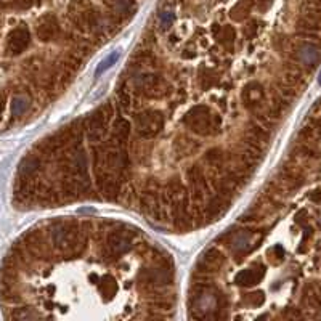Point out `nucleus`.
Wrapping results in <instances>:
<instances>
[{
	"label": "nucleus",
	"instance_id": "obj_26",
	"mask_svg": "<svg viewBox=\"0 0 321 321\" xmlns=\"http://www.w3.org/2000/svg\"><path fill=\"white\" fill-rule=\"evenodd\" d=\"M11 319H34V318H40V315L37 312H34V308L31 307H19V308H13V312L10 313Z\"/></svg>",
	"mask_w": 321,
	"mask_h": 321
},
{
	"label": "nucleus",
	"instance_id": "obj_18",
	"mask_svg": "<svg viewBox=\"0 0 321 321\" xmlns=\"http://www.w3.org/2000/svg\"><path fill=\"white\" fill-rule=\"evenodd\" d=\"M252 10H254V0H236L228 11V16L235 22H243L250 16Z\"/></svg>",
	"mask_w": 321,
	"mask_h": 321
},
{
	"label": "nucleus",
	"instance_id": "obj_28",
	"mask_svg": "<svg viewBox=\"0 0 321 321\" xmlns=\"http://www.w3.org/2000/svg\"><path fill=\"white\" fill-rule=\"evenodd\" d=\"M118 60H119V53L118 52H114V53H111V55H108L105 60H103L100 64H98V67H97V76H101L103 73H105L106 70H109L111 66H114L118 63Z\"/></svg>",
	"mask_w": 321,
	"mask_h": 321
},
{
	"label": "nucleus",
	"instance_id": "obj_9",
	"mask_svg": "<svg viewBox=\"0 0 321 321\" xmlns=\"http://www.w3.org/2000/svg\"><path fill=\"white\" fill-rule=\"evenodd\" d=\"M31 43V32L26 26H18L11 29L7 36V53L18 56L25 52Z\"/></svg>",
	"mask_w": 321,
	"mask_h": 321
},
{
	"label": "nucleus",
	"instance_id": "obj_14",
	"mask_svg": "<svg viewBox=\"0 0 321 321\" xmlns=\"http://www.w3.org/2000/svg\"><path fill=\"white\" fill-rule=\"evenodd\" d=\"M295 56H297V60H299L301 64H304L305 67H310L312 70V67H315L319 63L321 53H319V49L315 43L304 42L295 49Z\"/></svg>",
	"mask_w": 321,
	"mask_h": 321
},
{
	"label": "nucleus",
	"instance_id": "obj_13",
	"mask_svg": "<svg viewBox=\"0 0 321 321\" xmlns=\"http://www.w3.org/2000/svg\"><path fill=\"white\" fill-rule=\"evenodd\" d=\"M226 243H228V247L232 249V252L239 260L241 256L247 254V252L252 249L254 236H252V233H249V232H233V233H228Z\"/></svg>",
	"mask_w": 321,
	"mask_h": 321
},
{
	"label": "nucleus",
	"instance_id": "obj_25",
	"mask_svg": "<svg viewBox=\"0 0 321 321\" xmlns=\"http://www.w3.org/2000/svg\"><path fill=\"white\" fill-rule=\"evenodd\" d=\"M10 109H11V114L16 118L22 116V114H26V111L29 109V100L22 95H18L11 100V105H10Z\"/></svg>",
	"mask_w": 321,
	"mask_h": 321
},
{
	"label": "nucleus",
	"instance_id": "obj_4",
	"mask_svg": "<svg viewBox=\"0 0 321 321\" xmlns=\"http://www.w3.org/2000/svg\"><path fill=\"white\" fill-rule=\"evenodd\" d=\"M135 236H139V230L130 226H121L109 233L106 244L103 247V257L109 260H116L121 256L127 254L133 246Z\"/></svg>",
	"mask_w": 321,
	"mask_h": 321
},
{
	"label": "nucleus",
	"instance_id": "obj_24",
	"mask_svg": "<svg viewBox=\"0 0 321 321\" xmlns=\"http://www.w3.org/2000/svg\"><path fill=\"white\" fill-rule=\"evenodd\" d=\"M198 148H199V145L194 142V140H191V139H178L177 142H175V150L180 153V156H188V154H193L194 151H198Z\"/></svg>",
	"mask_w": 321,
	"mask_h": 321
},
{
	"label": "nucleus",
	"instance_id": "obj_1",
	"mask_svg": "<svg viewBox=\"0 0 321 321\" xmlns=\"http://www.w3.org/2000/svg\"><path fill=\"white\" fill-rule=\"evenodd\" d=\"M52 244L64 257H79L87 247V236L76 220H58L50 226Z\"/></svg>",
	"mask_w": 321,
	"mask_h": 321
},
{
	"label": "nucleus",
	"instance_id": "obj_19",
	"mask_svg": "<svg viewBox=\"0 0 321 321\" xmlns=\"http://www.w3.org/2000/svg\"><path fill=\"white\" fill-rule=\"evenodd\" d=\"M214 26L215 28L212 31L217 36V40L223 45L225 50L233 52L235 42H236V29L233 26H219V25H214Z\"/></svg>",
	"mask_w": 321,
	"mask_h": 321
},
{
	"label": "nucleus",
	"instance_id": "obj_32",
	"mask_svg": "<svg viewBox=\"0 0 321 321\" xmlns=\"http://www.w3.org/2000/svg\"><path fill=\"white\" fill-rule=\"evenodd\" d=\"M119 103H121V106L125 108V109H129L130 105H132V98L129 95V91L127 90H119Z\"/></svg>",
	"mask_w": 321,
	"mask_h": 321
},
{
	"label": "nucleus",
	"instance_id": "obj_17",
	"mask_svg": "<svg viewBox=\"0 0 321 321\" xmlns=\"http://www.w3.org/2000/svg\"><path fill=\"white\" fill-rule=\"evenodd\" d=\"M241 98H243V105L249 109L256 108L263 103V98H265V90L259 82H250L244 87L243 94H241Z\"/></svg>",
	"mask_w": 321,
	"mask_h": 321
},
{
	"label": "nucleus",
	"instance_id": "obj_11",
	"mask_svg": "<svg viewBox=\"0 0 321 321\" xmlns=\"http://www.w3.org/2000/svg\"><path fill=\"white\" fill-rule=\"evenodd\" d=\"M188 181L191 188V198L196 202H202L204 196L209 193V183L199 166H193L188 170Z\"/></svg>",
	"mask_w": 321,
	"mask_h": 321
},
{
	"label": "nucleus",
	"instance_id": "obj_6",
	"mask_svg": "<svg viewBox=\"0 0 321 321\" xmlns=\"http://www.w3.org/2000/svg\"><path fill=\"white\" fill-rule=\"evenodd\" d=\"M135 88L140 91V94L146 98L151 100H159V98H166L170 91L172 87L163 76L157 74H143L135 80Z\"/></svg>",
	"mask_w": 321,
	"mask_h": 321
},
{
	"label": "nucleus",
	"instance_id": "obj_29",
	"mask_svg": "<svg viewBox=\"0 0 321 321\" xmlns=\"http://www.w3.org/2000/svg\"><path fill=\"white\" fill-rule=\"evenodd\" d=\"M175 22V13L172 10H163L159 13V26L161 29H169Z\"/></svg>",
	"mask_w": 321,
	"mask_h": 321
},
{
	"label": "nucleus",
	"instance_id": "obj_10",
	"mask_svg": "<svg viewBox=\"0 0 321 321\" xmlns=\"http://www.w3.org/2000/svg\"><path fill=\"white\" fill-rule=\"evenodd\" d=\"M226 260V256L220 249L217 247H211L202 254V257L198 262L196 271L202 273V274H209V273H215L217 270H220L223 267V263Z\"/></svg>",
	"mask_w": 321,
	"mask_h": 321
},
{
	"label": "nucleus",
	"instance_id": "obj_27",
	"mask_svg": "<svg viewBox=\"0 0 321 321\" xmlns=\"http://www.w3.org/2000/svg\"><path fill=\"white\" fill-rule=\"evenodd\" d=\"M199 80H201V85L204 88H211L214 84H217V80H219V77H217L214 74V71L208 70V67H204V70L199 73Z\"/></svg>",
	"mask_w": 321,
	"mask_h": 321
},
{
	"label": "nucleus",
	"instance_id": "obj_35",
	"mask_svg": "<svg viewBox=\"0 0 321 321\" xmlns=\"http://www.w3.org/2000/svg\"><path fill=\"white\" fill-rule=\"evenodd\" d=\"M319 84H321V74H319Z\"/></svg>",
	"mask_w": 321,
	"mask_h": 321
},
{
	"label": "nucleus",
	"instance_id": "obj_23",
	"mask_svg": "<svg viewBox=\"0 0 321 321\" xmlns=\"http://www.w3.org/2000/svg\"><path fill=\"white\" fill-rule=\"evenodd\" d=\"M98 289H100L101 295L106 297V299H111V297H114L119 291L118 283L114 281V278H111L109 274H105V277L98 278Z\"/></svg>",
	"mask_w": 321,
	"mask_h": 321
},
{
	"label": "nucleus",
	"instance_id": "obj_15",
	"mask_svg": "<svg viewBox=\"0 0 321 321\" xmlns=\"http://www.w3.org/2000/svg\"><path fill=\"white\" fill-rule=\"evenodd\" d=\"M42 163L40 157L36 154L26 156L25 159L19 163V169H18V180H28V181H34L37 178L39 172H40Z\"/></svg>",
	"mask_w": 321,
	"mask_h": 321
},
{
	"label": "nucleus",
	"instance_id": "obj_34",
	"mask_svg": "<svg viewBox=\"0 0 321 321\" xmlns=\"http://www.w3.org/2000/svg\"><path fill=\"white\" fill-rule=\"evenodd\" d=\"M4 106H5V97L0 95V112L4 111Z\"/></svg>",
	"mask_w": 321,
	"mask_h": 321
},
{
	"label": "nucleus",
	"instance_id": "obj_22",
	"mask_svg": "<svg viewBox=\"0 0 321 321\" xmlns=\"http://www.w3.org/2000/svg\"><path fill=\"white\" fill-rule=\"evenodd\" d=\"M204 161H205V164L212 169H222V167H225L226 156L220 148H212V150H209L204 154Z\"/></svg>",
	"mask_w": 321,
	"mask_h": 321
},
{
	"label": "nucleus",
	"instance_id": "obj_2",
	"mask_svg": "<svg viewBox=\"0 0 321 321\" xmlns=\"http://www.w3.org/2000/svg\"><path fill=\"white\" fill-rule=\"evenodd\" d=\"M191 316L196 319H217L222 310V294L215 292L212 286H196L190 299Z\"/></svg>",
	"mask_w": 321,
	"mask_h": 321
},
{
	"label": "nucleus",
	"instance_id": "obj_16",
	"mask_svg": "<svg viewBox=\"0 0 321 321\" xmlns=\"http://www.w3.org/2000/svg\"><path fill=\"white\" fill-rule=\"evenodd\" d=\"M263 277H265V268L262 265H256V267H250V268L239 271L235 277V283L238 286H241V288H249V286L259 284L263 280Z\"/></svg>",
	"mask_w": 321,
	"mask_h": 321
},
{
	"label": "nucleus",
	"instance_id": "obj_7",
	"mask_svg": "<svg viewBox=\"0 0 321 321\" xmlns=\"http://www.w3.org/2000/svg\"><path fill=\"white\" fill-rule=\"evenodd\" d=\"M164 127V114L157 109H146L135 116L136 133L143 139H153Z\"/></svg>",
	"mask_w": 321,
	"mask_h": 321
},
{
	"label": "nucleus",
	"instance_id": "obj_8",
	"mask_svg": "<svg viewBox=\"0 0 321 321\" xmlns=\"http://www.w3.org/2000/svg\"><path fill=\"white\" fill-rule=\"evenodd\" d=\"M139 281L148 288H167L174 283V270L170 263H159L154 268H145L139 274Z\"/></svg>",
	"mask_w": 321,
	"mask_h": 321
},
{
	"label": "nucleus",
	"instance_id": "obj_12",
	"mask_svg": "<svg viewBox=\"0 0 321 321\" xmlns=\"http://www.w3.org/2000/svg\"><path fill=\"white\" fill-rule=\"evenodd\" d=\"M60 32V22L53 13L42 15L36 25V36L42 42L53 40Z\"/></svg>",
	"mask_w": 321,
	"mask_h": 321
},
{
	"label": "nucleus",
	"instance_id": "obj_3",
	"mask_svg": "<svg viewBox=\"0 0 321 321\" xmlns=\"http://www.w3.org/2000/svg\"><path fill=\"white\" fill-rule=\"evenodd\" d=\"M183 124L196 135L201 136H211L220 132L222 119L219 114H215L208 105H196L183 118Z\"/></svg>",
	"mask_w": 321,
	"mask_h": 321
},
{
	"label": "nucleus",
	"instance_id": "obj_33",
	"mask_svg": "<svg viewBox=\"0 0 321 321\" xmlns=\"http://www.w3.org/2000/svg\"><path fill=\"white\" fill-rule=\"evenodd\" d=\"M271 254H274V257H277L278 260H283V257H284V249L281 246H274L273 250H271Z\"/></svg>",
	"mask_w": 321,
	"mask_h": 321
},
{
	"label": "nucleus",
	"instance_id": "obj_31",
	"mask_svg": "<svg viewBox=\"0 0 321 321\" xmlns=\"http://www.w3.org/2000/svg\"><path fill=\"white\" fill-rule=\"evenodd\" d=\"M257 31H259V21H257V19H252V21H249L247 25L243 28V34H244V37H246V39H252V37H256Z\"/></svg>",
	"mask_w": 321,
	"mask_h": 321
},
{
	"label": "nucleus",
	"instance_id": "obj_21",
	"mask_svg": "<svg viewBox=\"0 0 321 321\" xmlns=\"http://www.w3.org/2000/svg\"><path fill=\"white\" fill-rule=\"evenodd\" d=\"M228 208V202H226V199H223V198H220V196H215L214 199H211L209 202H208V205H205L204 208V214H205V217H208V219H217V217H220L222 214H223V211Z\"/></svg>",
	"mask_w": 321,
	"mask_h": 321
},
{
	"label": "nucleus",
	"instance_id": "obj_30",
	"mask_svg": "<svg viewBox=\"0 0 321 321\" xmlns=\"http://www.w3.org/2000/svg\"><path fill=\"white\" fill-rule=\"evenodd\" d=\"M249 305L252 307H260L263 304V301H265V295H263V292L257 291V292H250L246 295V299H244Z\"/></svg>",
	"mask_w": 321,
	"mask_h": 321
},
{
	"label": "nucleus",
	"instance_id": "obj_5",
	"mask_svg": "<svg viewBox=\"0 0 321 321\" xmlns=\"http://www.w3.org/2000/svg\"><path fill=\"white\" fill-rule=\"evenodd\" d=\"M112 112H114L112 105L109 101H106L101 108H98L95 112H91L85 119L84 132H85L90 143L103 142V139H105L108 133V124H109Z\"/></svg>",
	"mask_w": 321,
	"mask_h": 321
},
{
	"label": "nucleus",
	"instance_id": "obj_20",
	"mask_svg": "<svg viewBox=\"0 0 321 321\" xmlns=\"http://www.w3.org/2000/svg\"><path fill=\"white\" fill-rule=\"evenodd\" d=\"M130 135V124L127 119L124 118H118L116 121L112 122V142L125 145V142L129 140Z\"/></svg>",
	"mask_w": 321,
	"mask_h": 321
}]
</instances>
